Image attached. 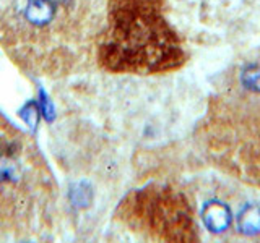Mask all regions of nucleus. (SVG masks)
Segmentation results:
<instances>
[{
  "label": "nucleus",
  "mask_w": 260,
  "mask_h": 243,
  "mask_svg": "<svg viewBox=\"0 0 260 243\" xmlns=\"http://www.w3.org/2000/svg\"><path fill=\"white\" fill-rule=\"evenodd\" d=\"M59 186L38 143L0 118V232L15 237L47 230Z\"/></svg>",
  "instance_id": "2"
},
{
  "label": "nucleus",
  "mask_w": 260,
  "mask_h": 243,
  "mask_svg": "<svg viewBox=\"0 0 260 243\" xmlns=\"http://www.w3.org/2000/svg\"><path fill=\"white\" fill-rule=\"evenodd\" d=\"M205 221L211 230H223L230 224V211L223 205H211L205 211Z\"/></svg>",
  "instance_id": "3"
},
{
  "label": "nucleus",
  "mask_w": 260,
  "mask_h": 243,
  "mask_svg": "<svg viewBox=\"0 0 260 243\" xmlns=\"http://www.w3.org/2000/svg\"><path fill=\"white\" fill-rule=\"evenodd\" d=\"M104 12V0H0V47L32 76H72L91 62Z\"/></svg>",
  "instance_id": "1"
}]
</instances>
